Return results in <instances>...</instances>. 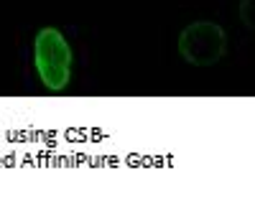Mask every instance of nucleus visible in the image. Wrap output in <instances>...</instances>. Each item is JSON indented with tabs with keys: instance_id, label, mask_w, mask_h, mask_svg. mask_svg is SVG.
Here are the masks:
<instances>
[{
	"instance_id": "f03ea898",
	"label": "nucleus",
	"mask_w": 255,
	"mask_h": 224,
	"mask_svg": "<svg viewBox=\"0 0 255 224\" xmlns=\"http://www.w3.org/2000/svg\"><path fill=\"white\" fill-rule=\"evenodd\" d=\"M227 36L225 28L212 20L189 23L179 36V54L194 67H212L225 56Z\"/></svg>"
},
{
	"instance_id": "f257e3e1",
	"label": "nucleus",
	"mask_w": 255,
	"mask_h": 224,
	"mask_svg": "<svg viewBox=\"0 0 255 224\" xmlns=\"http://www.w3.org/2000/svg\"><path fill=\"white\" fill-rule=\"evenodd\" d=\"M33 64L49 92H64L72 84L74 54L59 28H41L33 38Z\"/></svg>"
}]
</instances>
